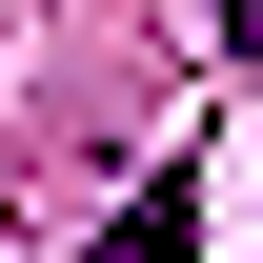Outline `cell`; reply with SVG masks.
Segmentation results:
<instances>
[{
	"instance_id": "cell-1",
	"label": "cell",
	"mask_w": 263,
	"mask_h": 263,
	"mask_svg": "<svg viewBox=\"0 0 263 263\" xmlns=\"http://www.w3.org/2000/svg\"><path fill=\"white\" fill-rule=\"evenodd\" d=\"M182 243H202V182H182V162H162V182H142V202H122V223H101V263H182Z\"/></svg>"
},
{
	"instance_id": "cell-2",
	"label": "cell",
	"mask_w": 263,
	"mask_h": 263,
	"mask_svg": "<svg viewBox=\"0 0 263 263\" xmlns=\"http://www.w3.org/2000/svg\"><path fill=\"white\" fill-rule=\"evenodd\" d=\"M223 41H263V0H223Z\"/></svg>"
}]
</instances>
